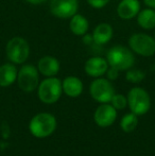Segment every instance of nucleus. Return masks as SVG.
Returning a JSON list of instances; mask_svg holds the SVG:
<instances>
[{
	"instance_id": "25",
	"label": "nucleus",
	"mask_w": 155,
	"mask_h": 156,
	"mask_svg": "<svg viewBox=\"0 0 155 156\" xmlns=\"http://www.w3.org/2000/svg\"><path fill=\"white\" fill-rule=\"evenodd\" d=\"M25 1L30 4H32V5H39V4L45 3V2L48 1V0H25Z\"/></svg>"
},
{
	"instance_id": "16",
	"label": "nucleus",
	"mask_w": 155,
	"mask_h": 156,
	"mask_svg": "<svg viewBox=\"0 0 155 156\" xmlns=\"http://www.w3.org/2000/svg\"><path fill=\"white\" fill-rule=\"evenodd\" d=\"M18 69L16 65L11 62L5 63L0 66V86L9 87L14 84L17 80Z\"/></svg>"
},
{
	"instance_id": "23",
	"label": "nucleus",
	"mask_w": 155,
	"mask_h": 156,
	"mask_svg": "<svg viewBox=\"0 0 155 156\" xmlns=\"http://www.w3.org/2000/svg\"><path fill=\"white\" fill-rule=\"evenodd\" d=\"M119 70H117L116 68L114 67H108L107 71H106V76H107V79L110 81H115L116 79L119 76Z\"/></svg>"
},
{
	"instance_id": "20",
	"label": "nucleus",
	"mask_w": 155,
	"mask_h": 156,
	"mask_svg": "<svg viewBox=\"0 0 155 156\" xmlns=\"http://www.w3.org/2000/svg\"><path fill=\"white\" fill-rule=\"evenodd\" d=\"M146 78V72L141 69H135V68H130L129 70H126L125 73V80L133 84H137L140 83L141 81H143Z\"/></svg>"
},
{
	"instance_id": "27",
	"label": "nucleus",
	"mask_w": 155,
	"mask_h": 156,
	"mask_svg": "<svg viewBox=\"0 0 155 156\" xmlns=\"http://www.w3.org/2000/svg\"><path fill=\"white\" fill-rule=\"evenodd\" d=\"M154 38H155V36H154Z\"/></svg>"
},
{
	"instance_id": "9",
	"label": "nucleus",
	"mask_w": 155,
	"mask_h": 156,
	"mask_svg": "<svg viewBox=\"0 0 155 156\" xmlns=\"http://www.w3.org/2000/svg\"><path fill=\"white\" fill-rule=\"evenodd\" d=\"M79 0H50L49 11L54 17L70 19L78 13Z\"/></svg>"
},
{
	"instance_id": "26",
	"label": "nucleus",
	"mask_w": 155,
	"mask_h": 156,
	"mask_svg": "<svg viewBox=\"0 0 155 156\" xmlns=\"http://www.w3.org/2000/svg\"><path fill=\"white\" fill-rule=\"evenodd\" d=\"M147 8H151L155 10V0H143Z\"/></svg>"
},
{
	"instance_id": "3",
	"label": "nucleus",
	"mask_w": 155,
	"mask_h": 156,
	"mask_svg": "<svg viewBox=\"0 0 155 156\" xmlns=\"http://www.w3.org/2000/svg\"><path fill=\"white\" fill-rule=\"evenodd\" d=\"M56 129V119L52 114L39 113L31 119L29 129L36 138H46L52 135Z\"/></svg>"
},
{
	"instance_id": "13",
	"label": "nucleus",
	"mask_w": 155,
	"mask_h": 156,
	"mask_svg": "<svg viewBox=\"0 0 155 156\" xmlns=\"http://www.w3.org/2000/svg\"><path fill=\"white\" fill-rule=\"evenodd\" d=\"M37 69L39 73L46 78L55 76L61 69L60 61L52 55L41 56L37 62Z\"/></svg>"
},
{
	"instance_id": "7",
	"label": "nucleus",
	"mask_w": 155,
	"mask_h": 156,
	"mask_svg": "<svg viewBox=\"0 0 155 156\" xmlns=\"http://www.w3.org/2000/svg\"><path fill=\"white\" fill-rule=\"evenodd\" d=\"M17 85L25 93H32L39 85V71L31 64H23L17 74Z\"/></svg>"
},
{
	"instance_id": "15",
	"label": "nucleus",
	"mask_w": 155,
	"mask_h": 156,
	"mask_svg": "<svg viewBox=\"0 0 155 156\" xmlns=\"http://www.w3.org/2000/svg\"><path fill=\"white\" fill-rule=\"evenodd\" d=\"M62 88L63 93L66 96L71 97V98H77L83 93V82L75 76H66L62 81Z\"/></svg>"
},
{
	"instance_id": "17",
	"label": "nucleus",
	"mask_w": 155,
	"mask_h": 156,
	"mask_svg": "<svg viewBox=\"0 0 155 156\" xmlns=\"http://www.w3.org/2000/svg\"><path fill=\"white\" fill-rule=\"evenodd\" d=\"M89 21L84 15L77 13L69 19V30L76 36H83L88 32Z\"/></svg>"
},
{
	"instance_id": "19",
	"label": "nucleus",
	"mask_w": 155,
	"mask_h": 156,
	"mask_svg": "<svg viewBox=\"0 0 155 156\" xmlns=\"http://www.w3.org/2000/svg\"><path fill=\"white\" fill-rule=\"evenodd\" d=\"M137 124H138V118H137V115H135L134 113L124 115L121 119V122H120V126L125 133L133 132L137 127Z\"/></svg>"
},
{
	"instance_id": "8",
	"label": "nucleus",
	"mask_w": 155,
	"mask_h": 156,
	"mask_svg": "<svg viewBox=\"0 0 155 156\" xmlns=\"http://www.w3.org/2000/svg\"><path fill=\"white\" fill-rule=\"evenodd\" d=\"M89 93L95 101L99 103H110L115 94L112 82L105 78H96L89 86Z\"/></svg>"
},
{
	"instance_id": "21",
	"label": "nucleus",
	"mask_w": 155,
	"mask_h": 156,
	"mask_svg": "<svg viewBox=\"0 0 155 156\" xmlns=\"http://www.w3.org/2000/svg\"><path fill=\"white\" fill-rule=\"evenodd\" d=\"M111 103L116 109H124L128 106V98L123 94H115L111 100Z\"/></svg>"
},
{
	"instance_id": "24",
	"label": "nucleus",
	"mask_w": 155,
	"mask_h": 156,
	"mask_svg": "<svg viewBox=\"0 0 155 156\" xmlns=\"http://www.w3.org/2000/svg\"><path fill=\"white\" fill-rule=\"evenodd\" d=\"M82 38H83V43H84L85 45H87V46H90V45H93V44H95L93 38V35H91V34L86 33L85 35H83Z\"/></svg>"
},
{
	"instance_id": "2",
	"label": "nucleus",
	"mask_w": 155,
	"mask_h": 156,
	"mask_svg": "<svg viewBox=\"0 0 155 156\" xmlns=\"http://www.w3.org/2000/svg\"><path fill=\"white\" fill-rule=\"evenodd\" d=\"M5 54L9 62L15 65H23L30 56V45L26 38L14 36L10 38L5 46Z\"/></svg>"
},
{
	"instance_id": "22",
	"label": "nucleus",
	"mask_w": 155,
	"mask_h": 156,
	"mask_svg": "<svg viewBox=\"0 0 155 156\" xmlns=\"http://www.w3.org/2000/svg\"><path fill=\"white\" fill-rule=\"evenodd\" d=\"M86 1L89 4V6H91L93 9L99 10V9H102L107 5L111 0H86Z\"/></svg>"
},
{
	"instance_id": "11",
	"label": "nucleus",
	"mask_w": 155,
	"mask_h": 156,
	"mask_svg": "<svg viewBox=\"0 0 155 156\" xmlns=\"http://www.w3.org/2000/svg\"><path fill=\"white\" fill-rule=\"evenodd\" d=\"M108 65L107 61L105 58H102L99 55H95L89 58L88 60L85 62L84 70L89 76L93 78H101L107 71Z\"/></svg>"
},
{
	"instance_id": "4",
	"label": "nucleus",
	"mask_w": 155,
	"mask_h": 156,
	"mask_svg": "<svg viewBox=\"0 0 155 156\" xmlns=\"http://www.w3.org/2000/svg\"><path fill=\"white\" fill-rule=\"evenodd\" d=\"M63 94L62 81L55 76L46 78L39 83L37 94L39 100L46 104H53L60 100Z\"/></svg>"
},
{
	"instance_id": "5",
	"label": "nucleus",
	"mask_w": 155,
	"mask_h": 156,
	"mask_svg": "<svg viewBox=\"0 0 155 156\" xmlns=\"http://www.w3.org/2000/svg\"><path fill=\"white\" fill-rule=\"evenodd\" d=\"M129 48L137 55L150 58L155 54V38L147 33H133L129 37Z\"/></svg>"
},
{
	"instance_id": "6",
	"label": "nucleus",
	"mask_w": 155,
	"mask_h": 156,
	"mask_svg": "<svg viewBox=\"0 0 155 156\" xmlns=\"http://www.w3.org/2000/svg\"><path fill=\"white\" fill-rule=\"evenodd\" d=\"M128 105L131 112L140 116L148 113L151 107V99L146 89L143 87H133L128 94Z\"/></svg>"
},
{
	"instance_id": "14",
	"label": "nucleus",
	"mask_w": 155,
	"mask_h": 156,
	"mask_svg": "<svg viewBox=\"0 0 155 156\" xmlns=\"http://www.w3.org/2000/svg\"><path fill=\"white\" fill-rule=\"evenodd\" d=\"M91 35H93L96 45L103 46L112 41L113 36H114V29L110 23H101L96 26Z\"/></svg>"
},
{
	"instance_id": "12",
	"label": "nucleus",
	"mask_w": 155,
	"mask_h": 156,
	"mask_svg": "<svg viewBox=\"0 0 155 156\" xmlns=\"http://www.w3.org/2000/svg\"><path fill=\"white\" fill-rule=\"evenodd\" d=\"M141 10L139 0H120L117 5L116 13L122 20H132L136 18Z\"/></svg>"
},
{
	"instance_id": "18",
	"label": "nucleus",
	"mask_w": 155,
	"mask_h": 156,
	"mask_svg": "<svg viewBox=\"0 0 155 156\" xmlns=\"http://www.w3.org/2000/svg\"><path fill=\"white\" fill-rule=\"evenodd\" d=\"M137 23L143 30H153L155 29V10L151 8H145L140 10L136 16Z\"/></svg>"
},
{
	"instance_id": "1",
	"label": "nucleus",
	"mask_w": 155,
	"mask_h": 156,
	"mask_svg": "<svg viewBox=\"0 0 155 156\" xmlns=\"http://www.w3.org/2000/svg\"><path fill=\"white\" fill-rule=\"evenodd\" d=\"M106 61L110 67L116 68L119 71H126L135 64V53L129 47L115 45L107 50Z\"/></svg>"
},
{
	"instance_id": "10",
	"label": "nucleus",
	"mask_w": 155,
	"mask_h": 156,
	"mask_svg": "<svg viewBox=\"0 0 155 156\" xmlns=\"http://www.w3.org/2000/svg\"><path fill=\"white\" fill-rule=\"evenodd\" d=\"M117 118V109L108 103H101L97 107L93 115L95 122L101 127H108L115 122Z\"/></svg>"
}]
</instances>
